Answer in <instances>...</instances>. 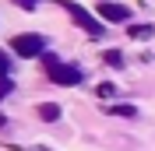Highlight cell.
Returning <instances> with one entry per match:
<instances>
[{"mask_svg":"<svg viewBox=\"0 0 155 151\" xmlns=\"http://www.w3.org/2000/svg\"><path fill=\"white\" fill-rule=\"evenodd\" d=\"M11 88H14V85H11L7 77H0V98H4V95H7V92H11Z\"/></svg>","mask_w":155,"mask_h":151,"instance_id":"cell-11","label":"cell"},{"mask_svg":"<svg viewBox=\"0 0 155 151\" xmlns=\"http://www.w3.org/2000/svg\"><path fill=\"white\" fill-rule=\"evenodd\" d=\"M102 63H109V67H124V53H120V49H106V53H102Z\"/></svg>","mask_w":155,"mask_h":151,"instance_id":"cell-8","label":"cell"},{"mask_svg":"<svg viewBox=\"0 0 155 151\" xmlns=\"http://www.w3.org/2000/svg\"><path fill=\"white\" fill-rule=\"evenodd\" d=\"M42 67H46V74H49V81L53 85H81V67H74V63H64V60H57L53 53H42Z\"/></svg>","mask_w":155,"mask_h":151,"instance_id":"cell-1","label":"cell"},{"mask_svg":"<svg viewBox=\"0 0 155 151\" xmlns=\"http://www.w3.org/2000/svg\"><path fill=\"white\" fill-rule=\"evenodd\" d=\"M106 113L109 116H124V120H134L137 109H134V105H106Z\"/></svg>","mask_w":155,"mask_h":151,"instance_id":"cell-7","label":"cell"},{"mask_svg":"<svg viewBox=\"0 0 155 151\" xmlns=\"http://www.w3.org/2000/svg\"><path fill=\"white\" fill-rule=\"evenodd\" d=\"M11 74V60H7V53L0 49V77H7Z\"/></svg>","mask_w":155,"mask_h":151,"instance_id":"cell-10","label":"cell"},{"mask_svg":"<svg viewBox=\"0 0 155 151\" xmlns=\"http://www.w3.org/2000/svg\"><path fill=\"white\" fill-rule=\"evenodd\" d=\"M127 35L134 39V42H145V39L155 35V28H152V25H130V28H127Z\"/></svg>","mask_w":155,"mask_h":151,"instance_id":"cell-6","label":"cell"},{"mask_svg":"<svg viewBox=\"0 0 155 151\" xmlns=\"http://www.w3.org/2000/svg\"><path fill=\"white\" fill-rule=\"evenodd\" d=\"M95 95H99V98H113V95H116V88L106 81V85H99V88H95Z\"/></svg>","mask_w":155,"mask_h":151,"instance_id":"cell-9","label":"cell"},{"mask_svg":"<svg viewBox=\"0 0 155 151\" xmlns=\"http://www.w3.org/2000/svg\"><path fill=\"white\" fill-rule=\"evenodd\" d=\"M11 49L18 53V56H42L46 53V39L39 35V32H25V35H14L11 39Z\"/></svg>","mask_w":155,"mask_h":151,"instance_id":"cell-2","label":"cell"},{"mask_svg":"<svg viewBox=\"0 0 155 151\" xmlns=\"http://www.w3.org/2000/svg\"><path fill=\"white\" fill-rule=\"evenodd\" d=\"M35 4H39V0H18V7H25V11H32Z\"/></svg>","mask_w":155,"mask_h":151,"instance_id":"cell-12","label":"cell"},{"mask_svg":"<svg viewBox=\"0 0 155 151\" xmlns=\"http://www.w3.org/2000/svg\"><path fill=\"white\" fill-rule=\"evenodd\" d=\"M35 113H39V120H46V123H57V120H60V105H57V102H42V105L35 109Z\"/></svg>","mask_w":155,"mask_h":151,"instance_id":"cell-5","label":"cell"},{"mask_svg":"<svg viewBox=\"0 0 155 151\" xmlns=\"http://www.w3.org/2000/svg\"><path fill=\"white\" fill-rule=\"evenodd\" d=\"M99 18L102 21H130V7L113 4V0H102V4H99Z\"/></svg>","mask_w":155,"mask_h":151,"instance_id":"cell-4","label":"cell"},{"mask_svg":"<svg viewBox=\"0 0 155 151\" xmlns=\"http://www.w3.org/2000/svg\"><path fill=\"white\" fill-rule=\"evenodd\" d=\"M60 7L67 11V14H71V18H74V21H78V25H81V28H85L92 39H99V35H102V21H99V18H92L85 7H78L74 0H60Z\"/></svg>","mask_w":155,"mask_h":151,"instance_id":"cell-3","label":"cell"},{"mask_svg":"<svg viewBox=\"0 0 155 151\" xmlns=\"http://www.w3.org/2000/svg\"><path fill=\"white\" fill-rule=\"evenodd\" d=\"M4 123H7V116H4V113H0V127H4Z\"/></svg>","mask_w":155,"mask_h":151,"instance_id":"cell-13","label":"cell"}]
</instances>
